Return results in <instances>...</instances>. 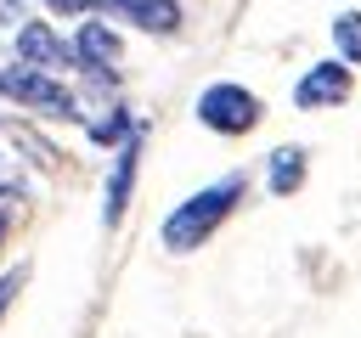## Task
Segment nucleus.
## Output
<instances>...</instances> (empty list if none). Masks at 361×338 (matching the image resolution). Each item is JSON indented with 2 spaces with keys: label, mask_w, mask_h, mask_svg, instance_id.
<instances>
[{
  "label": "nucleus",
  "mask_w": 361,
  "mask_h": 338,
  "mask_svg": "<svg viewBox=\"0 0 361 338\" xmlns=\"http://www.w3.org/2000/svg\"><path fill=\"white\" fill-rule=\"evenodd\" d=\"M17 62H23V68H39V73L73 68V45H62L51 23H23V28H17Z\"/></svg>",
  "instance_id": "obj_6"
},
{
  "label": "nucleus",
  "mask_w": 361,
  "mask_h": 338,
  "mask_svg": "<svg viewBox=\"0 0 361 338\" xmlns=\"http://www.w3.org/2000/svg\"><path fill=\"white\" fill-rule=\"evenodd\" d=\"M23 6H28V0H0V23H6V28H17V17H23Z\"/></svg>",
  "instance_id": "obj_14"
},
{
  "label": "nucleus",
  "mask_w": 361,
  "mask_h": 338,
  "mask_svg": "<svg viewBox=\"0 0 361 338\" xmlns=\"http://www.w3.org/2000/svg\"><path fill=\"white\" fill-rule=\"evenodd\" d=\"M0 96L17 101V107H34V113H45V118H79L73 90H68L62 79L39 73V68H23V62L0 68Z\"/></svg>",
  "instance_id": "obj_2"
},
{
  "label": "nucleus",
  "mask_w": 361,
  "mask_h": 338,
  "mask_svg": "<svg viewBox=\"0 0 361 338\" xmlns=\"http://www.w3.org/2000/svg\"><path fill=\"white\" fill-rule=\"evenodd\" d=\"M118 34L107 23H79V39H73V68H85L90 79H113V62H118Z\"/></svg>",
  "instance_id": "obj_7"
},
{
  "label": "nucleus",
  "mask_w": 361,
  "mask_h": 338,
  "mask_svg": "<svg viewBox=\"0 0 361 338\" xmlns=\"http://www.w3.org/2000/svg\"><path fill=\"white\" fill-rule=\"evenodd\" d=\"M11 192H17V180H11V175H0V197H11Z\"/></svg>",
  "instance_id": "obj_16"
},
{
  "label": "nucleus",
  "mask_w": 361,
  "mask_h": 338,
  "mask_svg": "<svg viewBox=\"0 0 361 338\" xmlns=\"http://www.w3.org/2000/svg\"><path fill=\"white\" fill-rule=\"evenodd\" d=\"M338 101H350V62H338V56L310 62L305 79L293 84V107L316 113V107H338Z\"/></svg>",
  "instance_id": "obj_5"
},
{
  "label": "nucleus",
  "mask_w": 361,
  "mask_h": 338,
  "mask_svg": "<svg viewBox=\"0 0 361 338\" xmlns=\"http://www.w3.org/2000/svg\"><path fill=\"white\" fill-rule=\"evenodd\" d=\"M23 282H28V265H17V270H6V276H0V315L11 310V299L23 293Z\"/></svg>",
  "instance_id": "obj_12"
},
{
  "label": "nucleus",
  "mask_w": 361,
  "mask_h": 338,
  "mask_svg": "<svg viewBox=\"0 0 361 338\" xmlns=\"http://www.w3.org/2000/svg\"><path fill=\"white\" fill-rule=\"evenodd\" d=\"M135 169H141V130H130L118 146H113V175H107V192H102V225L113 231L130 208V192H135Z\"/></svg>",
  "instance_id": "obj_4"
},
{
  "label": "nucleus",
  "mask_w": 361,
  "mask_h": 338,
  "mask_svg": "<svg viewBox=\"0 0 361 338\" xmlns=\"http://www.w3.org/2000/svg\"><path fill=\"white\" fill-rule=\"evenodd\" d=\"M333 45H338V62H361V11L333 17Z\"/></svg>",
  "instance_id": "obj_10"
},
{
  "label": "nucleus",
  "mask_w": 361,
  "mask_h": 338,
  "mask_svg": "<svg viewBox=\"0 0 361 338\" xmlns=\"http://www.w3.org/2000/svg\"><path fill=\"white\" fill-rule=\"evenodd\" d=\"M6 231H11V208L0 203V242H6Z\"/></svg>",
  "instance_id": "obj_15"
},
{
  "label": "nucleus",
  "mask_w": 361,
  "mask_h": 338,
  "mask_svg": "<svg viewBox=\"0 0 361 338\" xmlns=\"http://www.w3.org/2000/svg\"><path fill=\"white\" fill-rule=\"evenodd\" d=\"M259 96L254 90H243L237 79H220V84H209L203 96H197V124L203 130H214V135H248L254 124H259Z\"/></svg>",
  "instance_id": "obj_3"
},
{
  "label": "nucleus",
  "mask_w": 361,
  "mask_h": 338,
  "mask_svg": "<svg viewBox=\"0 0 361 338\" xmlns=\"http://www.w3.org/2000/svg\"><path fill=\"white\" fill-rule=\"evenodd\" d=\"M243 197H248V175H243V169L226 175V180H214V186H203V192H192L186 203L169 208V220H164V248H169V254L203 248V242L231 220V208H237Z\"/></svg>",
  "instance_id": "obj_1"
},
{
  "label": "nucleus",
  "mask_w": 361,
  "mask_h": 338,
  "mask_svg": "<svg viewBox=\"0 0 361 338\" xmlns=\"http://www.w3.org/2000/svg\"><path fill=\"white\" fill-rule=\"evenodd\" d=\"M265 186H271V197H293L305 186V146H276L271 169H265Z\"/></svg>",
  "instance_id": "obj_9"
},
{
  "label": "nucleus",
  "mask_w": 361,
  "mask_h": 338,
  "mask_svg": "<svg viewBox=\"0 0 361 338\" xmlns=\"http://www.w3.org/2000/svg\"><path fill=\"white\" fill-rule=\"evenodd\" d=\"M130 130H135L130 107H113L107 118H96V124H90V141H96V146H118V141H124Z\"/></svg>",
  "instance_id": "obj_11"
},
{
  "label": "nucleus",
  "mask_w": 361,
  "mask_h": 338,
  "mask_svg": "<svg viewBox=\"0 0 361 338\" xmlns=\"http://www.w3.org/2000/svg\"><path fill=\"white\" fill-rule=\"evenodd\" d=\"M45 11H56V17H85V11H96V0H45Z\"/></svg>",
  "instance_id": "obj_13"
},
{
  "label": "nucleus",
  "mask_w": 361,
  "mask_h": 338,
  "mask_svg": "<svg viewBox=\"0 0 361 338\" xmlns=\"http://www.w3.org/2000/svg\"><path fill=\"white\" fill-rule=\"evenodd\" d=\"M96 11L130 23V28H147V34H175L180 28V6L175 0H96Z\"/></svg>",
  "instance_id": "obj_8"
}]
</instances>
